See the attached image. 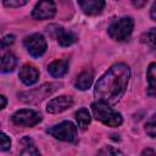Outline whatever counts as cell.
Wrapping results in <instances>:
<instances>
[{
  "label": "cell",
  "mask_w": 156,
  "mask_h": 156,
  "mask_svg": "<svg viewBox=\"0 0 156 156\" xmlns=\"http://www.w3.org/2000/svg\"><path fill=\"white\" fill-rule=\"evenodd\" d=\"M91 111L94 117L107 127H118L123 122L121 113L115 111L106 101L96 100L91 104Z\"/></svg>",
  "instance_id": "2"
},
{
  "label": "cell",
  "mask_w": 156,
  "mask_h": 156,
  "mask_svg": "<svg viewBox=\"0 0 156 156\" xmlns=\"http://www.w3.org/2000/svg\"><path fill=\"white\" fill-rule=\"evenodd\" d=\"M67 71H68V62L66 60H56L48 66V72L54 78L63 77L67 73Z\"/></svg>",
  "instance_id": "13"
},
{
  "label": "cell",
  "mask_w": 156,
  "mask_h": 156,
  "mask_svg": "<svg viewBox=\"0 0 156 156\" xmlns=\"http://www.w3.org/2000/svg\"><path fill=\"white\" fill-rule=\"evenodd\" d=\"M10 146H11V139L4 132H1L0 133V149H1V151H6L7 149H10Z\"/></svg>",
  "instance_id": "21"
},
{
  "label": "cell",
  "mask_w": 156,
  "mask_h": 156,
  "mask_svg": "<svg viewBox=\"0 0 156 156\" xmlns=\"http://www.w3.org/2000/svg\"><path fill=\"white\" fill-rule=\"evenodd\" d=\"M134 28V21L129 16H124L121 18H117L111 22V24L107 28L108 35L116 40V41H124L127 40Z\"/></svg>",
  "instance_id": "3"
},
{
  "label": "cell",
  "mask_w": 156,
  "mask_h": 156,
  "mask_svg": "<svg viewBox=\"0 0 156 156\" xmlns=\"http://www.w3.org/2000/svg\"><path fill=\"white\" fill-rule=\"evenodd\" d=\"M13 41H15V35L9 34V35H6V37L1 40V46H2V48H6V46L13 44Z\"/></svg>",
  "instance_id": "24"
},
{
  "label": "cell",
  "mask_w": 156,
  "mask_h": 156,
  "mask_svg": "<svg viewBox=\"0 0 156 156\" xmlns=\"http://www.w3.org/2000/svg\"><path fill=\"white\" fill-rule=\"evenodd\" d=\"M141 41L150 49H156V28H150L141 35Z\"/></svg>",
  "instance_id": "19"
},
{
  "label": "cell",
  "mask_w": 156,
  "mask_h": 156,
  "mask_svg": "<svg viewBox=\"0 0 156 156\" xmlns=\"http://www.w3.org/2000/svg\"><path fill=\"white\" fill-rule=\"evenodd\" d=\"M141 154H143V155H145V154H156V152H155L154 150H150V149H147V150H144Z\"/></svg>",
  "instance_id": "28"
},
{
  "label": "cell",
  "mask_w": 156,
  "mask_h": 156,
  "mask_svg": "<svg viewBox=\"0 0 156 156\" xmlns=\"http://www.w3.org/2000/svg\"><path fill=\"white\" fill-rule=\"evenodd\" d=\"M58 87V84H54V83H49V84H43L41 87L30 90V91H26V93H21L18 96L22 101L26 102H38L41 101L43 99H45L48 95L52 94Z\"/></svg>",
  "instance_id": "6"
},
{
  "label": "cell",
  "mask_w": 156,
  "mask_h": 156,
  "mask_svg": "<svg viewBox=\"0 0 156 156\" xmlns=\"http://www.w3.org/2000/svg\"><path fill=\"white\" fill-rule=\"evenodd\" d=\"M130 78V69L123 62L111 66L95 84L94 96L96 100L116 104L126 93Z\"/></svg>",
  "instance_id": "1"
},
{
  "label": "cell",
  "mask_w": 156,
  "mask_h": 156,
  "mask_svg": "<svg viewBox=\"0 0 156 156\" xmlns=\"http://www.w3.org/2000/svg\"><path fill=\"white\" fill-rule=\"evenodd\" d=\"M56 15V5L54 0H39L32 11L34 20L44 21L50 20Z\"/></svg>",
  "instance_id": "8"
},
{
  "label": "cell",
  "mask_w": 156,
  "mask_h": 156,
  "mask_svg": "<svg viewBox=\"0 0 156 156\" xmlns=\"http://www.w3.org/2000/svg\"><path fill=\"white\" fill-rule=\"evenodd\" d=\"M17 66V58L13 54L7 52L2 55L1 57V72L2 73H9L12 72Z\"/></svg>",
  "instance_id": "17"
},
{
  "label": "cell",
  "mask_w": 156,
  "mask_h": 156,
  "mask_svg": "<svg viewBox=\"0 0 156 156\" xmlns=\"http://www.w3.org/2000/svg\"><path fill=\"white\" fill-rule=\"evenodd\" d=\"M28 0H2L4 6L6 7H20L27 4Z\"/></svg>",
  "instance_id": "22"
},
{
  "label": "cell",
  "mask_w": 156,
  "mask_h": 156,
  "mask_svg": "<svg viewBox=\"0 0 156 156\" xmlns=\"http://www.w3.org/2000/svg\"><path fill=\"white\" fill-rule=\"evenodd\" d=\"M46 133L61 141H77V127L71 121H63L56 126H52L51 128L46 129Z\"/></svg>",
  "instance_id": "4"
},
{
  "label": "cell",
  "mask_w": 156,
  "mask_h": 156,
  "mask_svg": "<svg viewBox=\"0 0 156 156\" xmlns=\"http://www.w3.org/2000/svg\"><path fill=\"white\" fill-rule=\"evenodd\" d=\"M93 79H94V73L91 69H84L83 72H80L74 82V87L79 90H87L91 87L93 84Z\"/></svg>",
  "instance_id": "14"
},
{
  "label": "cell",
  "mask_w": 156,
  "mask_h": 156,
  "mask_svg": "<svg viewBox=\"0 0 156 156\" xmlns=\"http://www.w3.org/2000/svg\"><path fill=\"white\" fill-rule=\"evenodd\" d=\"M130 2H132V5H133L134 7L141 9V7L145 6V4L147 2V0H130Z\"/></svg>",
  "instance_id": "25"
},
{
  "label": "cell",
  "mask_w": 156,
  "mask_h": 156,
  "mask_svg": "<svg viewBox=\"0 0 156 156\" xmlns=\"http://www.w3.org/2000/svg\"><path fill=\"white\" fill-rule=\"evenodd\" d=\"M0 101H1V105H0V108H5L6 107V98L4 95H0Z\"/></svg>",
  "instance_id": "27"
},
{
  "label": "cell",
  "mask_w": 156,
  "mask_h": 156,
  "mask_svg": "<svg viewBox=\"0 0 156 156\" xmlns=\"http://www.w3.org/2000/svg\"><path fill=\"white\" fill-rule=\"evenodd\" d=\"M72 106H73V99L71 96H68V95H60L57 98L51 99L48 102L46 111L49 113L56 115V113H61V112L68 110Z\"/></svg>",
  "instance_id": "9"
},
{
  "label": "cell",
  "mask_w": 156,
  "mask_h": 156,
  "mask_svg": "<svg viewBox=\"0 0 156 156\" xmlns=\"http://www.w3.org/2000/svg\"><path fill=\"white\" fill-rule=\"evenodd\" d=\"M55 27H56V29H55L56 39H57V43L61 46H69V45H72L77 41L78 38L73 32L65 30V28L58 27V26H55Z\"/></svg>",
  "instance_id": "12"
},
{
  "label": "cell",
  "mask_w": 156,
  "mask_h": 156,
  "mask_svg": "<svg viewBox=\"0 0 156 156\" xmlns=\"http://www.w3.org/2000/svg\"><path fill=\"white\" fill-rule=\"evenodd\" d=\"M21 145L23 146L21 155H40V151L35 147L33 140L29 136H26L21 140Z\"/></svg>",
  "instance_id": "18"
},
{
  "label": "cell",
  "mask_w": 156,
  "mask_h": 156,
  "mask_svg": "<svg viewBox=\"0 0 156 156\" xmlns=\"http://www.w3.org/2000/svg\"><path fill=\"white\" fill-rule=\"evenodd\" d=\"M145 132L149 136L156 138V113L152 115L145 123Z\"/></svg>",
  "instance_id": "20"
},
{
  "label": "cell",
  "mask_w": 156,
  "mask_h": 156,
  "mask_svg": "<svg viewBox=\"0 0 156 156\" xmlns=\"http://www.w3.org/2000/svg\"><path fill=\"white\" fill-rule=\"evenodd\" d=\"M147 78V95L151 98H156V62H151L146 71Z\"/></svg>",
  "instance_id": "15"
},
{
  "label": "cell",
  "mask_w": 156,
  "mask_h": 156,
  "mask_svg": "<svg viewBox=\"0 0 156 156\" xmlns=\"http://www.w3.org/2000/svg\"><path fill=\"white\" fill-rule=\"evenodd\" d=\"M76 121H77L78 128H79L80 130H85V129L88 128V126L90 124V121H91V117H90L89 111H88L85 107L79 108V110L76 112Z\"/></svg>",
  "instance_id": "16"
},
{
  "label": "cell",
  "mask_w": 156,
  "mask_h": 156,
  "mask_svg": "<svg viewBox=\"0 0 156 156\" xmlns=\"http://www.w3.org/2000/svg\"><path fill=\"white\" fill-rule=\"evenodd\" d=\"M78 5L83 13L88 16H96L102 12L105 0H78Z\"/></svg>",
  "instance_id": "10"
},
{
  "label": "cell",
  "mask_w": 156,
  "mask_h": 156,
  "mask_svg": "<svg viewBox=\"0 0 156 156\" xmlns=\"http://www.w3.org/2000/svg\"><path fill=\"white\" fill-rule=\"evenodd\" d=\"M24 48L33 57H40L46 51V40L40 33H33L24 38Z\"/></svg>",
  "instance_id": "5"
},
{
  "label": "cell",
  "mask_w": 156,
  "mask_h": 156,
  "mask_svg": "<svg viewBox=\"0 0 156 156\" xmlns=\"http://www.w3.org/2000/svg\"><path fill=\"white\" fill-rule=\"evenodd\" d=\"M38 78H39V71L37 69L35 66L33 65H29V63H26L21 67L20 69V79L22 80L23 84L26 85H33L34 83L38 82Z\"/></svg>",
  "instance_id": "11"
},
{
  "label": "cell",
  "mask_w": 156,
  "mask_h": 156,
  "mask_svg": "<svg viewBox=\"0 0 156 156\" xmlns=\"http://www.w3.org/2000/svg\"><path fill=\"white\" fill-rule=\"evenodd\" d=\"M41 121L39 112L29 108H22L12 115V122L21 127H33Z\"/></svg>",
  "instance_id": "7"
},
{
  "label": "cell",
  "mask_w": 156,
  "mask_h": 156,
  "mask_svg": "<svg viewBox=\"0 0 156 156\" xmlns=\"http://www.w3.org/2000/svg\"><path fill=\"white\" fill-rule=\"evenodd\" d=\"M98 154H101V155H123L122 151H119V150H117V149H113V147H111V146H106V147L101 149Z\"/></svg>",
  "instance_id": "23"
},
{
  "label": "cell",
  "mask_w": 156,
  "mask_h": 156,
  "mask_svg": "<svg viewBox=\"0 0 156 156\" xmlns=\"http://www.w3.org/2000/svg\"><path fill=\"white\" fill-rule=\"evenodd\" d=\"M150 17H151L154 21H156V1L152 4V6H151V9H150Z\"/></svg>",
  "instance_id": "26"
}]
</instances>
